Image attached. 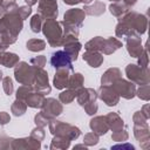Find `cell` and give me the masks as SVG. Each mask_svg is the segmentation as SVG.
Returning a JSON list of instances; mask_svg holds the SVG:
<instances>
[{
  "instance_id": "obj_1",
  "label": "cell",
  "mask_w": 150,
  "mask_h": 150,
  "mask_svg": "<svg viewBox=\"0 0 150 150\" xmlns=\"http://www.w3.org/2000/svg\"><path fill=\"white\" fill-rule=\"evenodd\" d=\"M52 64L55 67V68H60V67H67V66H70L71 63V59L68 54H66L64 52H56L53 54L52 56V60H50Z\"/></svg>"
}]
</instances>
